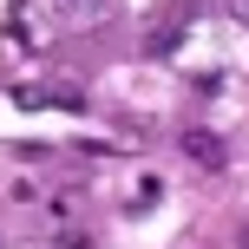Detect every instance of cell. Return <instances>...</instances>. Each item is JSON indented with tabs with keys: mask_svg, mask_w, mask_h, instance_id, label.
<instances>
[{
	"mask_svg": "<svg viewBox=\"0 0 249 249\" xmlns=\"http://www.w3.org/2000/svg\"><path fill=\"white\" fill-rule=\"evenodd\" d=\"M177 144H184V158H190V164H203V171H223V164H230V144H223L216 131H203V124H190Z\"/></svg>",
	"mask_w": 249,
	"mask_h": 249,
	"instance_id": "obj_1",
	"label": "cell"
},
{
	"mask_svg": "<svg viewBox=\"0 0 249 249\" xmlns=\"http://www.w3.org/2000/svg\"><path fill=\"white\" fill-rule=\"evenodd\" d=\"M184 26H190V13H171L164 26H151V33H144V53H171L177 39H184Z\"/></svg>",
	"mask_w": 249,
	"mask_h": 249,
	"instance_id": "obj_2",
	"label": "cell"
},
{
	"mask_svg": "<svg viewBox=\"0 0 249 249\" xmlns=\"http://www.w3.org/2000/svg\"><path fill=\"white\" fill-rule=\"evenodd\" d=\"M236 249H249V230H243V236H236Z\"/></svg>",
	"mask_w": 249,
	"mask_h": 249,
	"instance_id": "obj_3",
	"label": "cell"
},
{
	"mask_svg": "<svg viewBox=\"0 0 249 249\" xmlns=\"http://www.w3.org/2000/svg\"><path fill=\"white\" fill-rule=\"evenodd\" d=\"M79 7H105V0H79Z\"/></svg>",
	"mask_w": 249,
	"mask_h": 249,
	"instance_id": "obj_4",
	"label": "cell"
}]
</instances>
